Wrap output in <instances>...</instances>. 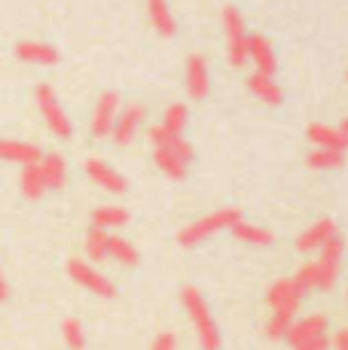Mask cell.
Instances as JSON below:
<instances>
[{
    "mask_svg": "<svg viewBox=\"0 0 348 350\" xmlns=\"http://www.w3.org/2000/svg\"><path fill=\"white\" fill-rule=\"evenodd\" d=\"M150 144H153V161L162 174H169L171 180H184L186 171H190L192 161V146L184 140V134L169 131L162 122L153 125L150 131Z\"/></svg>",
    "mask_w": 348,
    "mask_h": 350,
    "instance_id": "cell-1",
    "label": "cell"
},
{
    "mask_svg": "<svg viewBox=\"0 0 348 350\" xmlns=\"http://www.w3.org/2000/svg\"><path fill=\"white\" fill-rule=\"evenodd\" d=\"M180 301H184V311L190 314L192 326H196V335H199L202 350H220L217 323H214L211 311H208V301L202 299V293H199L196 286H184L180 289Z\"/></svg>",
    "mask_w": 348,
    "mask_h": 350,
    "instance_id": "cell-2",
    "label": "cell"
},
{
    "mask_svg": "<svg viewBox=\"0 0 348 350\" xmlns=\"http://www.w3.org/2000/svg\"><path fill=\"white\" fill-rule=\"evenodd\" d=\"M236 219H242V211H238V207H223V211H214V213H208V217L196 219L192 226L180 228L177 244L180 247H196V244H202V241H208L211 234L229 228Z\"/></svg>",
    "mask_w": 348,
    "mask_h": 350,
    "instance_id": "cell-3",
    "label": "cell"
},
{
    "mask_svg": "<svg viewBox=\"0 0 348 350\" xmlns=\"http://www.w3.org/2000/svg\"><path fill=\"white\" fill-rule=\"evenodd\" d=\"M34 98H37V107H40V113H43V122L49 125V131L55 134V137L68 140L71 134H73V125H71L68 113H64L62 100L55 98V89H52L49 83H40L37 89H34Z\"/></svg>",
    "mask_w": 348,
    "mask_h": 350,
    "instance_id": "cell-4",
    "label": "cell"
},
{
    "mask_svg": "<svg viewBox=\"0 0 348 350\" xmlns=\"http://www.w3.org/2000/svg\"><path fill=\"white\" fill-rule=\"evenodd\" d=\"M223 31H226V55L232 67L247 64V31L245 18L236 6H223Z\"/></svg>",
    "mask_w": 348,
    "mask_h": 350,
    "instance_id": "cell-5",
    "label": "cell"
},
{
    "mask_svg": "<svg viewBox=\"0 0 348 350\" xmlns=\"http://www.w3.org/2000/svg\"><path fill=\"white\" fill-rule=\"evenodd\" d=\"M318 250H321V259L314 262V265H318V278H321L318 289L321 293H330V289L336 286L339 268H343V253H345V244H343V238H339V232L330 234Z\"/></svg>",
    "mask_w": 348,
    "mask_h": 350,
    "instance_id": "cell-6",
    "label": "cell"
},
{
    "mask_svg": "<svg viewBox=\"0 0 348 350\" xmlns=\"http://www.w3.org/2000/svg\"><path fill=\"white\" fill-rule=\"evenodd\" d=\"M68 274L73 278V284H79L83 289H89V293L101 295V299H113V295H116V286L83 259H68Z\"/></svg>",
    "mask_w": 348,
    "mask_h": 350,
    "instance_id": "cell-7",
    "label": "cell"
},
{
    "mask_svg": "<svg viewBox=\"0 0 348 350\" xmlns=\"http://www.w3.org/2000/svg\"><path fill=\"white\" fill-rule=\"evenodd\" d=\"M144 107L140 104H129L125 110H119L116 113V122H113V131H110V137L116 140L119 146H129L132 140L138 137V131H140V125H144Z\"/></svg>",
    "mask_w": 348,
    "mask_h": 350,
    "instance_id": "cell-8",
    "label": "cell"
},
{
    "mask_svg": "<svg viewBox=\"0 0 348 350\" xmlns=\"http://www.w3.org/2000/svg\"><path fill=\"white\" fill-rule=\"evenodd\" d=\"M116 113H119V95L116 92H104V95L98 98L95 110H92V134H95L98 140L110 137L113 122H116Z\"/></svg>",
    "mask_w": 348,
    "mask_h": 350,
    "instance_id": "cell-9",
    "label": "cell"
},
{
    "mask_svg": "<svg viewBox=\"0 0 348 350\" xmlns=\"http://www.w3.org/2000/svg\"><path fill=\"white\" fill-rule=\"evenodd\" d=\"M266 301H269L272 311H290V314H297L303 295H299V289H297V284H293V278H281V280H275V284L269 286V293H266Z\"/></svg>",
    "mask_w": 348,
    "mask_h": 350,
    "instance_id": "cell-10",
    "label": "cell"
},
{
    "mask_svg": "<svg viewBox=\"0 0 348 350\" xmlns=\"http://www.w3.org/2000/svg\"><path fill=\"white\" fill-rule=\"evenodd\" d=\"M247 62H253L260 73H269L275 77V67H278V58H275V49L272 43L263 37V33H247Z\"/></svg>",
    "mask_w": 348,
    "mask_h": 350,
    "instance_id": "cell-11",
    "label": "cell"
},
{
    "mask_svg": "<svg viewBox=\"0 0 348 350\" xmlns=\"http://www.w3.org/2000/svg\"><path fill=\"white\" fill-rule=\"evenodd\" d=\"M86 174L92 177V183H98L104 192H113V195H123L129 189V183H125V177L119 171H113L107 161L101 159H89L86 161Z\"/></svg>",
    "mask_w": 348,
    "mask_h": 350,
    "instance_id": "cell-12",
    "label": "cell"
},
{
    "mask_svg": "<svg viewBox=\"0 0 348 350\" xmlns=\"http://www.w3.org/2000/svg\"><path fill=\"white\" fill-rule=\"evenodd\" d=\"M327 329H330V320H327L324 314H309V317H303V320H293L290 326H287L284 338H287L290 347H297V345H303L306 338L327 332Z\"/></svg>",
    "mask_w": 348,
    "mask_h": 350,
    "instance_id": "cell-13",
    "label": "cell"
},
{
    "mask_svg": "<svg viewBox=\"0 0 348 350\" xmlns=\"http://www.w3.org/2000/svg\"><path fill=\"white\" fill-rule=\"evenodd\" d=\"M186 92H190V98H196V100L208 98V92H211L208 62H205L202 55H192L190 62H186Z\"/></svg>",
    "mask_w": 348,
    "mask_h": 350,
    "instance_id": "cell-14",
    "label": "cell"
},
{
    "mask_svg": "<svg viewBox=\"0 0 348 350\" xmlns=\"http://www.w3.org/2000/svg\"><path fill=\"white\" fill-rule=\"evenodd\" d=\"M247 89H251L253 98H260L263 104H269V107H278L281 100H284V92H281V85L275 83V77H269V73L253 70L251 77H247Z\"/></svg>",
    "mask_w": 348,
    "mask_h": 350,
    "instance_id": "cell-15",
    "label": "cell"
},
{
    "mask_svg": "<svg viewBox=\"0 0 348 350\" xmlns=\"http://www.w3.org/2000/svg\"><path fill=\"white\" fill-rule=\"evenodd\" d=\"M16 58L18 62H28V64H55L58 62V49H52L49 43H37V40H22L16 46Z\"/></svg>",
    "mask_w": 348,
    "mask_h": 350,
    "instance_id": "cell-16",
    "label": "cell"
},
{
    "mask_svg": "<svg viewBox=\"0 0 348 350\" xmlns=\"http://www.w3.org/2000/svg\"><path fill=\"white\" fill-rule=\"evenodd\" d=\"M0 159L12 161V165H34L43 159L40 146L25 144V140H0Z\"/></svg>",
    "mask_w": 348,
    "mask_h": 350,
    "instance_id": "cell-17",
    "label": "cell"
},
{
    "mask_svg": "<svg viewBox=\"0 0 348 350\" xmlns=\"http://www.w3.org/2000/svg\"><path fill=\"white\" fill-rule=\"evenodd\" d=\"M330 234H336V223H333V219H318V223L309 226V228H306V232L297 238V250H299V253L318 250V247L324 244Z\"/></svg>",
    "mask_w": 348,
    "mask_h": 350,
    "instance_id": "cell-18",
    "label": "cell"
},
{
    "mask_svg": "<svg viewBox=\"0 0 348 350\" xmlns=\"http://www.w3.org/2000/svg\"><path fill=\"white\" fill-rule=\"evenodd\" d=\"M40 171H43L46 189H64V183H68V161L58 152H49V156L40 159Z\"/></svg>",
    "mask_w": 348,
    "mask_h": 350,
    "instance_id": "cell-19",
    "label": "cell"
},
{
    "mask_svg": "<svg viewBox=\"0 0 348 350\" xmlns=\"http://www.w3.org/2000/svg\"><path fill=\"white\" fill-rule=\"evenodd\" d=\"M309 140L314 146H321V150H348V137L339 128H330V125H312L309 128Z\"/></svg>",
    "mask_w": 348,
    "mask_h": 350,
    "instance_id": "cell-20",
    "label": "cell"
},
{
    "mask_svg": "<svg viewBox=\"0 0 348 350\" xmlns=\"http://www.w3.org/2000/svg\"><path fill=\"white\" fill-rule=\"evenodd\" d=\"M18 186H22V195L31 201L43 198L46 192V180H43V171H40V161H34V165H22V177H18Z\"/></svg>",
    "mask_w": 348,
    "mask_h": 350,
    "instance_id": "cell-21",
    "label": "cell"
},
{
    "mask_svg": "<svg viewBox=\"0 0 348 350\" xmlns=\"http://www.w3.org/2000/svg\"><path fill=\"white\" fill-rule=\"evenodd\" d=\"M229 228H232V238H238L242 244H253V247H269L272 244L269 228H260L253 223H245V219H236Z\"/></svg>",
    "mask_w": 348,
    "mask_h": 350,
    "instance_id": "cell-22",
    "label": "cell"
},
{
    "mask_svg": "<svg viewBox=\"0 0 348 350\" xmlns=\"http://www.w3.org/2000/svg\"><path fill=\"white\" fill-rule=\"evenodd\" d=\"M147 10H150V22L159 37H174L177 28H174V16H171L169 3L165 0H147Z\"/></svg>",
    "mask_w": 348,
    "mask_h": 350,
    "instance_id": "cell-23",
    "label": "cell"
},
{
    "mask_svg": "<svg viewBox=\"0 0 348 350\" xmlns=\"http://www.w3.org/2000/svg\"><path fill=\"white\" fill-rule=\"evenodd\" d=\"M129 223V211L125 207H116V204H104V207H95V213H92V226L98 228H123Z\"/></svg>",
    "mask_w": 348,
    "mask_h": 350,
    "instance_id": "cell-24",
    "label": "cell"
},
{
    "mask_svg": "<svg viewBox=\"0 0 348 350\" xmlns=\"http://www.w3.org/2000/svg\"><path fill=\"white\" fill-rule=\"evenodd\" d=\"M107 256H110L113 262H119V265H125V268H135L140 262V253L125 238H116V234L107 238Z\"/></svg>",
    "mask_w": 348,
    "mask_h": 350,
    "instance_id": "cell-25",
    "label": "cell"
},
{
    "mask_svg": "<svg viewBox=\"0 0 348 350\" xmlns=\"http://www.w3.org/2000/svg\"><path fill=\"white\" fill-rule=\"evenodd\" d=\"M343 165H345L343 150H321V146H314V152L309 156V167H314V171H339Z\"/></svg>",
    "mask_w": 348,
    "mask_h": 350,
    "instance_id": "cell-26",
    "label": "cell"
},
{
    "mask_svg": "<svg viewBox=\"0 0 348 350\" xmlns=\"http://www.w3.org/2000/svg\"><path fill=\"white\" fill-rule=\"evenodd\" d=\"M107 238H110L107 228H98V226L89 228V234H86V256H89L92 262L107 259Z\"/></svg>",
    "mask_w": 348,
    "mask_h": 350,
    "instance_id": "cell-27",
    "label": "cell"
},
{
    "mask_svg": "<svg viewBox=\"0 0 348 350\" xmlns=\"http://www.w3.org/2000/svg\"><path fill=\"white\" fill-rule=\"evenodd\" d=\"M293 284H297L299 295H309V293H314V289H318V284H321V278H318V265H314V262H306V265L297 271Z\"/></svg>",
    "mask_w": 348,
    "mask_h": 350,
    "instance_id": "cell-28",
    "label": "cell"
},
{
    "mask_svg": "<svg viewBox=\"0 0 348 350\" xmlns=\"http://www.w3.org/2000/svg\"><path fill=\"white\" fill-rule=\"evenodd\" d=\"M62 335H64V345H68L71 350H83L86 347V329H83V323L79 320H73L68 317L62 323Z\"/></svg>",
    "mask_w": 348,
    "mask_h": 350,
    "instance_id": "cell-29",
    "label": "cell"
},
{
    "mask_svg": "<svg viewBox=\"0 0 348 350\" xmlns=\"http://www.w3.org/2000/svg\"><path fill=\"white\" fill-rule=\"evenodd\" d=\"M186 119H190V110H186L184 104H171L169 110H165V116H162V125L169 128V131H174V134H184Z\"/></svg>",
    "mask_w": 348,
    "mask_h": 350,
    "instance_id": "cell-30",
    "label": "cell"
},
{
    "mask_svg": "<svg viewBox=\"0 0 348 350\" xmlns=\"http://www.w3.org/2000/svg\"><path fill=\"white\" fill-rule=\"evenodd\" d=\"M290 323H293V314L290 311H275V314H272V320L266 323V335H269L272 341H281Z\"/></svg>",
    "mask_w": 348,
    "mask_h": 350,
    "instance_id": "cell-31",
    "label": "cell"
},
{
    "mask_svg": "<svg viewBox=\"0 0 348 350\" xmlns=\"http://www.w3.org/2000/svg\"><path fill=\"white\" fill-rule=\"evenodd\" d=\"M293 350H330V335H327V332L312 335V338H306L303 345H297Z\"/></svg>",
    "mask_w": 348,
    "mask_h": 350,
    "instance_id": "cell-32",
    "label": "cell"
},
{
    "mask_svg": "<svg viewBox=\"0 0 348 350\" xmlns=\"http://www.w3.org/2000/svg\"><path fill=\"white\" fill-rule=\"evenodd\" d=\"M177 347V338H174V332H162L156 341H153V350H174Z\"/></svg>",
    "mask_w": 348,
    "mask_h": 350,
    "instance_id": "cell-33",
    "label": "cell"
},
{
    "mask_svg": "<svg viewBox=\"0 0 348 350\" xmlns=\"http://www.w3.org/2000/svg\"><path fill=\"white\" fill-rule=\"evenodd\" d=\"M333 347H336V350H348V326L336 332V338H333Z\"/></svg>",
    "mask_w": 348,
    "mask_h": 350,
    "instance_id": "cell-34",
    "label": "cell"
},
{
    "mask_svg": "<svg viewBox=\"0 0 348 350\" xmlns=\"http://www.w3.org/2000/svg\"><path fill=\"white\" fill-rule=\"evenodd\" d=\"M10 295V286H6V278H3V271H0V301Z\"/></svg>",
    "mask_w": 348,
    "mask_h": 350,
    "instance_id": "cell-35",
    "label": "cell"
},
{
    "mask_svg": "<svg viewBox=\"0 0 348 350\" xmlns=\"http://www.w3.org/2000/svg\"><path fill=\"white\" fill-rule=\"evenodd\" d=\"M339 131H343L345 137H348V119H343V125H339Z\"/></svg>",
    "mask_w": 348,
    "mask_h": 350,
    "instance_id": "cell-36",
    "label": "cell"
},
{
    "mask_svg": "<svg viewBox=\"0 0 348 350\" xmlns=\"http://www.w3.org/2000/svg\"><path fill=\"white\" fill-rule=\"evenodd\" d=\"M345 79H348V73H345Z\"/></svg>",
    "mask_w": 348,
    "mask_h": 350,
    "instance_id": "cell-37",
    "label": "cell"
}]
</instances>
